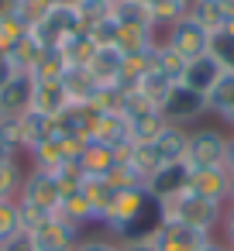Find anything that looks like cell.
<instances>
[{
    "label": "cell",
    "mask_w": 234,
    "mask_h": 251,
    "mask_svg": "<svg viewBox=\"0 0 234 251\" xmlns=\"http://www.w3.org/2000/svg\"><path fill=\"white\" fill-rule=\"evenodd\" d=\"M224 217V203H213V200H203L196 193H179L176 200L162 203V220H176V224H186V227H196L203 234H210Z\"/></svg>",
    "instance_id": "cell-1"
},
{
    "label": "cell",
    "mask_w": 234,
    "mask_h": 251,
    "mask_svg": "<svg viewBox=\"0 0 234 251\" xmlns=\"http://www.w3.org/2000/svg\"><path fill=\"white\" fill-rule=\"evenodd\" d=\"M76 31H83V28H79V18H76V7H59V4H52L49 14L28 28V35H31L42 49H59V45H62L69 35H76Z\"/></svg>",
    "instance_id": "cell-2"
},
{
    "label": "cell",
    "mask_w": 234,
    "mask_h": 251,
    "mask_svg": "<svg viewBox=\"0 0 234 251\" xmlns=\"http://www.w3.org/2000/svg\"><path fill=\"white\" fill-rule=\"evenodd\" d=\"M227 158V134L217 127H200L189 131L186 138V165L189 169H217Z\"/></svg>",
    "instance_id": "cell-3"
},
{
    "label": "cell",
    "mask_w": 234,
    "mask_h": 251,
    "mask_svg": "<svg viewBox=\"0 0 234 251\" xmlns=\"http://www.w3.org/2000/svg\"><path fill=\"white\" fill-rule=\"evenodd\" d=\"M158 114L165 117V124L186 127V124H193V121H200V117L207 114V97H200V93H193L189 86L176 83V86L165 93V100L158 103Z\"/></svg>",
    "instance_id": "cell-4"
},
{
    "label": "cell",
    "mask_w": 234,
    "mask_h": 251,
    "mask_svg": "<svg viewBox=\"0 0 234 251\" xmlns=\"http://www.w3.org/2000/svg\"><path fill=\"white\" fill-rule=\"evenodd\" d=\"M18 203L25 206H35L42 213H55L59 203H62V186L52 172H42V169H31L25 179H21V193H18Z\"/></svg>",
    "instance_id": "cell-5"
},
{
    "label": "cell",
    "mask_w": 234,
    "mask_h": 251,
    "mask_svg": "<svg viewBox=\"0 0 234 251\" xmlns=\"http://www.w3.org/2000/svg\"><path fill=\"white\" fill-rule=\"evenodd\" d=\"M25 237H28L31 251H76V244H79V227L69 224V220H62L59 213H52V217H45L31 234H25Z\"/></svg>",
    "instance_id": "cell-6"
},
{
    "label": "cell",
    "mask_w": 234,
    "mask_h": 251,
    "mask_svg": "<svg viewBox=\"0 0 234 251\" xmlns=\"http://www.w3.org/2000/svg\"><path fill=\"white\" fill-rule=\"evenodd\" d=\"M165 45H169L172 52H179L186 62H193V59H200V55H207V52H210L213 35H210L207 28H200V25L186 14L182 21H176V25L165 31Z\"/></svg>",
    "instance_id": "cell-7"
},
{
    "label": "cell",
    "mask_w": 234,
    "mask_h": 251,
    "mask_svg": "<svg viewBox=\"0 0 234 251\" xmlns=\"http://www.w3.org/2000/svg\"><path fill=\"white\" fill-rule=\"evenodd\" d=\"M189 165L186 162H169V165H158L148 179H145V193L152 196V200H158V203H169V200H176L179 193H186L189 189Z\"/></svg>",
    "instance_id": "cell-8"
},
{
    "label": "cell",
    "mask_w": 234,
    "mask_h": 251,
    "mask_svg": "<svg viewBox=\"0 0 234 251\" xmlns=\"http://www.w3.org/2000/svg\"><path fill=\"white\" fill-rule=\"evenodd\" d=\"M148 203V193H145V186H128V189H117L114 193V203H110V210L104 213V227H107V234L110 237H117L121 234V227L124 224H131L138 213H141V206Z\"/></svg>",
    "instance_id": "cell-9"
},
{
    "label": "cell",
    "mask_w": 234,
    "mask_h": 251,
    "mask_svg": "<svg viewBox=\"0 0 234 251\" xmlns=\"http://www.w3.org/2000/svg\"><path fill=\"white\" fill-rule=\"evenodd\" d=\"M207 241H210V234L186 227V224H176V220H162V227L152 234L155 251H200Z\"/></svg>",
    "instance_id": "cell-10"
},
{
    "label": "cell",
    "mask_w": 234,
    "mask_h": 251,
    "mask_svg": "<svg viewBox=\"0 0 234 251\" xmlns=\"http://www.w3.org/2000/svg\"><path fill=\"white\" fill-rule=\"evenodd\" d=\"M90 76L100 83V86H124V52L117 45H104L97 49V55L90 59ZM128 90V86H124Z\"/></svg>",
    "instance_id": "cell-11"
},
{
    "label": "cell",
    "mask_w": 234,
    "mask_h": 251,
    "mask_svg": "<svg viewBox=\"0 0 234 251\" xmlns=\"http://www.w3.org/2000/svg\"><path fill=\"white\" fill-rule=\"evenodd\" d=\"M227 66L213 55V52H207V55H200V59H193V62H186V73H182V86H189L193 93H200V97H207L210 90H213V83L220 79V73H224Z\"/></svg>",
    "instance_id": "cell-12"
},
{
    "label": "cell",
    "mask_w": 234,
    "mask_h": 251,
    "mask_svg": "<svg viewBox=\"0 0 234 251\" xmlns=\"http://www.w3.org/2000/svg\"><path fill=\"white\" fill-rule=\"evenodd\" d=\"M69 107V93L62 86V79H31V107L45 117H59Z\"/></svg>",
    "instance_id": "cell-13"
},
{
    "label": "cell",
    "mask_w": 234,
    "mask_h": 251,
    "mask_svg": "<svg viewBox=\"0 0 234 251\" xmlns=\"http://www.w3.org/2000/svg\"><path fill=\"white\" fill-rule=\"evenodd\" d=\"M227 186H231V172L224 165L217 169H193L189 172V193L213 200V203H227Z\"/></svg>",
    "instance_id": "cell-14"
},
{
    "label": "cell",
    "mask_w": 234,
    "mask_h": 251,
    "mask_svg": "<svg viewBox=\"0 0 234 251\" xmlns=\"http://www.w3.org/2000/svg\"><path fill=\"white\" fill-rule=\"evenodd\" d=\"M97 117H100V114H97L90 103H73V100H69V107L55 117V127H59V134H76V138L93 141Z\"/></svg>",
    "instance_id": "cell-15"
},
{
    "label": "cell",
    "mask_w": 234,
    "mask_h": 251,
    "mask_svg": "<svg viewBox=\"0 0 234 251\" xmlns=\"http://www.w3.org/2000/svg\"><path fill=\"white\" fill-rule=\"evenodd\" d=\"M93 141H100V145H110V148L134 145V141H131V121H128L121 110H107V114H100V117H97Z\"/></svg>",
    "instance_id": "cell-16"
},
{
    "label": "cell",
    "mask_w": 234,
    "mask_h": 251,
    "mask_svg": "<svg viewBox=\"0 0 234 251\" xmlns=\"http://www.w3.org/2000/svg\"><path fill=\"white\" fill-rule=\"evenodd\" d=\"M186 138H189V131L186 127H165L155 141H148V148H152V155H155V162L158 165H169V162H186Z\"/></svg>",
    "instance_id": "cell-17"
},
{
    "label": "cell",
    "mask_w": 234,
    "mask_h": 251,
    "mask_svg": "<svg viewBox=\"0 0 234 251\" xmlns=\"http://www.w3.org/2000/svg\"><path fill=\"white\" fill-rule=\"evenodd\" d=\"M117 162H121V158H117V151H114L110 145H100V141H86L83 155L76 158V165H79V169H83V176H90V179H104Z\"/></svg>",
    "instance_id": "cell-18"
},
{
    "label": "cell",
    "mask_w": 234,
    "mask_h": 251,
    "mask_svg": "<svg viewBox=\"0 0 234 251\" xmlns=\"http://www.w3.org/2000/svg\"><path fill=\"white\" fill-rule=\"evenodd\" d=\"M59 127H55V117H45L38 110H25L21 114V148L31 151L35 145H42L45 138H55Z\"/></svg>",
    "instance_id": "cell-19"
},
{
    "label": "cell",
    "mask_w": 234,
    "mask_h": 251,
    "mask_svg": "<svg viewBox=\"0 0 234 251\" xmlns=\"http://www.w3.org/2000/svg\"><path fill=\"white\" fill-rule=\"evenodd\" d=\"M55 213H59L62 220L76 224V227H83V224H97V213H93V206H90V200H86V193H83V182L62 193V203H59Z\"/></svg>",
    "instance_id": "cell-20"
},
{
    "label": "cell",
    "mask_w": 234,
    "mask_h": 251,
    "mask_svg": "<svg viewBox=\"0 0 234 251\" xmlns=\"http://www.w3.org/2000/svg\"><path fill=\"white\" fill-rule=\"evenodd\" d=\"M31 107V76H14L4 90H0V114L7 117H21Z\"/></svg>",
    "instance_id": "cell-21"
},
{
    "label": "cell",
    "mask_w": 234,
    "mask_h": 251,
    "mask_svg": "<svg viewBox=\"0 0 234 251\" xmlns=\"http://www.w3.org/2000/svg\"><path fill=\"white\" fill-rule=\"evenodd\" d=\"M189 18H193L200 28H207L210 35H220L231 14H227V7H224V0H193V4H189Z\"/></svg>",
    "instance_id": "cell-22"
},
{
    "label": "cell",
    "mask_w": 234,
    "mask_h": 251,
    "mask_svg": "<svg viewBox=\"0 0 234 251\" xmlns=\"http://www.w3.org/2000/svg\"><path fill=\"white\" fill-rule=\"evenodd\" d=\"M124 55H134V52H152L158 42H155V28H141V25H117V42H114Z\"/></svg>",
    "instance_id": "cell-23"
},
{
    "label": "cell",
    "mask_w": 234,
    "mask_h": 251,
    "mask_svg": "<svg viewBox=\"0 0 234 251\" xmlns=\"http://www.w3.org/2000/svg\"><path fill=\"white\" fill-rule=\"evenodd\" d=\"M59 52H62V59H66L69 69H86L90 59L97 55V42H93L86 31H76V35H69V38L59 45Z\"/></svg>",
    "instance_id": "cell-24"
},
{
    "label": "cell",
    "mask_w": 234,
    "mask_h": 251,
    "mask_svg": "<svg viewBox=\"0 0 234 251\" xmlns=\"http://www.w3.org/2000/svg\"><path fill=\"white\" fill-rule=\"evenodd\" d=\"M152 69L158 73V76H165L172 86L176 83H182V73H186V59L179 55V52H172L165 42H158L155 45V52H152Z\"/></svg>",
    "instance_id": "cell-25"
},
{
    "label": "cell",
    "mask_w": 234,
    "mask_h": 251,
    "mask_svg": "<svg viewBox=\"0 0 234 251\" xmlns=\"http://www.w3.org/2000/svg\"><path fill=\"white\" fill-rule=\"evenodd\" d=\"M62 86H66L73 103H90L97 97V90H100V83L90 76V69H66L62 73Z\"/></svg>",
    "instance_id": "cell-26"
},
{
    "label": "cell",
    "mask_w": 234,
    "mask_h": 251,
    "mask_svg": "<svg viewBox=\"0 0 234 251\" xmlns=\"http://www.w3.org/2000/svg\"><path fill=\"white\" fill-rule=\"evenodd\" d=\"M31 158H35V169H42V172H59V169L69 162V155H66L59 134H55V138H45L42 145H35V148H31Z\"/></svg>",
    "instance_id": "cell-27"
},
{
    "label": "cell",
    "mask_w": 234,
    "mask_h": 251,
    "mask_svg": "<svg viewBox=\"0 0 234 251\" xmlns=\"http://www.w3.org/2000/svg\"><path fill=\"white\" fill-rule=\"evenodd\" d=\"M110 18L117 25H141V28H155L152 25V11L141 0H114L110 4Z\"/></svg>",
    "instance_id": "cell-28"
},
{
    "label": "cell",
    "mask_w": 234,
    "mask_h": 251,
    "mask_svg": "<svg viewBox=\"0 0 234 251\" xmlns=\"http://www.w3.org/2000/svg\"><path fill=\"white\" fill-rule=\"evenodd\" d=\"M128 121H131V141L134 145H148L169 127L158 110H148V114H138V117H128Z\"/></svg>",
    "instance_id": "cell-29"
},
{
    "label": "cell",
    "mask_w": 234,
    "mask_h": 251,
    "mask_svg": "<svg viewBox=\"0 0 234 251\" xmlns=\"http://www.w3.org/2000/svg\"><path fill=\"white\" fill-rule=\"evenodd\" d=\"M148 11H152V25L155 28H172L176 21H182L189 14V4L186 0H152Z\"/></svg>",
    "instance_id": "cell-30"
},
{
    "label": "cell",
    "mask_w": 234,
    "mask_h": 251,
    "mask_svg": "<svg viewBox=\"0 0 234 251\" xmlns=\"http://www.w3.org/2000/svg\"><path fill=\"white\" fill-rule=\"evenodd\" d=\"M234 103V69H224L220 79L213 83V90L207 93V110H213L217 117Z\"/></svg>",
    "instance_id": "cell-31"
},
{
    "label": "cell",
    "mask_w": 234,
    "mask_h": 251,
    "mask_svg": "<svg viewBox=\"0 0 234 251\" xmlns=\"http://www.w3.org/2000/svg\"><path fill=\"white\" fill-rule=\"evenodd\" d=\"M42 52H45V49H42V45H38L31 35H25V38H21V42H18L11 52H7V55H11V62L18 66V73L31 76V69H35V62H38V55H42Z\"/></svg>",
    "instance_id": "cell-32"
},
{
    "label": "cell",
    "mask_w": 234,
    "mask_h": 251,
    "mask_svg": "<svg viewBox=\"0 0 234 251\" xmlns=\"http://www.w3.org/2000/svg\"><path fill=\"white\" fill-rule=\"evenodd\" d=\"M66 69H69V66H66L62 52H59V49H45V52L38 55V62H35V69H31V79H62Z\"/></svg>",
    "instance_id": "cell-33"
},
{
    "label": "cell",
    "mask_w": 234,
    "mask_h": 251,
    "mask_svg": "<svg viewBox=\"0 0 234 251\" xmlns=\"http://www.w3.org/2000/svg\"><path fill=\"white\" fill-rule=\"evenodd\" d=\"M25 35H28V25L18 14H4V18H0V55H7Z\"/></svg>",
    "instance_id": "cell-34"
},
{
    "label": "cell",
    "mask_w": 234,
    "mask_h": 251,
    "mask_svg": "<svg viewBox=\"0 0 234 251\" xmlns=\"http://www.w3.org/2000/svg\"><path fill=\"white\" fill-rule=\"evenodd\" d=\"M134 90H138L141 97H148V100H152V103L158 107V103L165 100V93L172 90V83H169L165 76H158V73L152 69V73H145V76H141V79L134 83Z\"/></svg>",
    "instance_id": "cell-35"
},
{
    "label": "cell",
    "mask_w": 234,
    "mask_h": 251,
    "mask_svg": "<svg viewBox=\"0 0 234 251\" xmlns=\"http://www.w3.org/2000/svg\"><path fill=\"white\" fill-rule=\"evenodd\" d=\"M21 234V217H18V200H0V244Z\"/></svg>",
    "instance_id": "cell-36"
},
{
    "label": "cell",
    "mask_w": 234,
    "mask_h": 251,
    "mask_svg": "<svg viewBox=\"0 0 234 251\" xmlns=\"http://www.w3.org/2000/svg\"><path fill=\"white\" fill-rule=\"evenodd\" d=\"M21 165L18 162H0V200H18L21 193Z\"/></svg>",
    "instance_id": "cell-37"
},
{
    "label": "cell",
    "mask_w": 234,
    "mask_h": 251,
    "mask_svg": "<svg viewBox=\"0 0 234 251\" xmlns=\"http://www.w3.org/2000/svg\"><path fill=\"white\" fill-rule=\"evenodd\" d=\"M0 141H4L11 151H25V148H21V117L0 114Z\"/></svg>",
    "instance_id": "cell-38"
},
{
    "label": "cell",
    "mask_w": 234,
    "mask_h": 251,
    "mask_svg": "<svg viewBox=\"0 0 234 251\" xmlns=\"http://www.w3.org/2000/svg\"><path fill=\"white\" fill-rule=\"evenodd\" d=\"M76 251H121V244H114L110 237H86L76 244Z\"/></svg>",
    "instance_id": "cell-39"
},
{
    "label": "cell",
    "mask_w": 234,
    "mask_h": 251,
    "mask_svg": "<svg viewBox=\"0 0 234 251\" xmlns=\"http://www.w3.org/2000/svg\"><path fill=\"white\" fill-rule=\"evenodd\" d=\"M220 230H224V244L234 248V203H227V210L220 217Z\"/></svg>",
    "instance_id": "cell-40"
},
{
    "label": "cell",
    "mask_w": 234,
    "mask_h": 251,
    "mask_svg": "<svg viewBox=\"0 0 234 251\" xmlns=\"http://www.w3.org/2000/svg\"><path fill=\"white\" fill-rule=\"evenodd\" d=\"M14 76H21V73H18V66L11 62V55H0V90H4Z\"/></svg>",
    "instance_id": "cell-41"
},
{
    "label": "cell",
    "mask_w": 234,
    "mask_h": 251,
    "mask_svg": "<svg viewBox=\"0 0 234 251\" xmlns=\"http://www.w3.org/2000/svg\"><path fill=\"white\" fill-rule=\"evenodd\" d=\"M0 251H31V244H28L25 234H18V237H11L7 244H0Z\"/></svg>",
    "instance_id": "cell-42"
},
{
    "label": "cell",
    "mask_w": 234,
    "mask_h": 251,
    "mask_svg": "<svg viewBox=\"0 0 234 251\" xmlns=\"http://www.w3.org/2000/svg\"><path fill=\"white\" fill-rule=\"evenodd\" d=\"M121 251H155L152 241H131V244H121Z\"/></svg>",
    "instance_id": "cell-43"
},
{
    "label": "cell",
    "mask_w": 234,
    "mask_h": 251,
    "mask_svg": "<svg viewBox=\"0 0 234 251\" xmlns=\"http://www.w3.org/2000/svg\"><path fill=\"white\" fill-rule=\"evenodd\" d=\"M224 169H227V172H234V134L227 138V158H224Z\"/></svg>",
    "instance_id": "cell-44"
},
{
    "label": "cell",
    "mask_w": 234,
    "mask_h": 251,
    "mask_svg": "<svg viewBox=\"0 0 234 251\" xmlns=\"http://www.w3.org/2000/svg\"><path fill=\"white\" fill-rule=\"evenodd\" d=\"M0 162H18V151H11L4 141H0Z\"/></svg>",
    "instance_id": "cell-45"
},
{
    "label": "cell",
    "mask_w": 234,
    "mask_h": 251,
    "mask_svg": "<svg viewBox=\"0 0 234 251\" xmlns=\"http://www.w3.org/2000/svg\"><path fill=\"white\" fill-rule=\"evenodd\" d=\"M220 35H224V38H227V42L234 45V14L227 18V25H224V31H220Z\"/></svg>",
    "instance_id": "cell-46"
},
{
    "label": "cell",
    "mask_w": 234,
    "mask_h": 251,
    "mask_svg": "<svg viewBox=\"0 0 234 251\" xmlns=\"http://www.w3.org/2000/svg\"><path fill=\"white\" fill-rule=\"evenodd\" d=\"M200 251H227V244H220V241H213V237H210V241H207Z\"/></svg>",
    "instance_id": "cell-47"
},
{
    "label": "cell",
    "mask_w": 234,
    "mask_h": 251,
    "mask_svg": "<svg viewBox=\"0 0 234 251\" xmlns=\"http://www.w3.org/2000/svg\"><path fill=\"white\" fill-rule=\"evenodd\" d=\"M220 121H224V124H231V127H234V103H231V107H227V110H224V114H220Z\"/></svg>",
    "instance_id": "cell-48"
},
{
    "label": "cell",
    "mask_w": 234,
    "mask_h": 251,
    "mask_svg": "<svg viewBox=\"0 0 234 251\" xmlns=\"http://www.w3.org/2000/svg\"><path fill=\"white\" fill-rule=\"evenodd\" d=\"M227 203H234V172H231V186H227Z\"/></svg>",
    "instance_id": "cell-49"
},
{
    "label": "cell",
    "mask_w": 234,
    "mask_h": 251,
    "mask_svg": "<svg viewBox=\"0 0 234 251\" xmlns=\"http://www.w3.org/2000/svg\"><path fill=\"white\" fill-rule=\"evenodd\" d=\"M141 4H152V0H141Z\"/></svg>",
    "instance_id": "cell-50"
},
{
    "label": "cell",
    "mask_w": 234,
    "mask_h": 251,
    "mask_svg": "<svg viewBox=\"0 0 234 251\" xmlns=\"http://www.w3.org/2000/svg\"><path fill=\"white\" fill-rule=\"evenodd\" d=\"M104 4H114V0H104Z\"/></svg>",
    "instance_id": "cell-51"
},
{
    "label": "cell",
    "mask_w": 234,
    "mask_h": 251,
    "mask_svg": "<svg viewBox=\"0 0 234 251\" xmlns=\"http://www.w3.org/2000/svg\"><path fill=\"white\" fill-rule=\"evenodd\" d=\"M186 4H193V0H186Z\"/></svg>",
    "instance_id": "cell-52"
},
{
    "label": "cell",
    "mask_w": 234,
    "mask_h": 251,
    "mask_svg": "<svg viewBox=\"0 0 234 251\" xmlns=\"http://www.w3.org/2000/svg\"><path fill=\"white\" fill-rule=\"evenodd\" d=\"M227 251H234V248H227Z\"/></svg>",
    "instance_id": "cell-53"
}]
</instances>
